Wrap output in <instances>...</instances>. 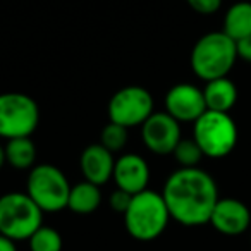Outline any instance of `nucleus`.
<instances>
[{"label": "nucleus", "mask_w": 251, "mask_h": 251, "mask_svg": "<svg viewBox=\"0 0 251 251\" xmlns=\"http://www.w3.org/2000/svg\"><path fill=\"white\" fill-rule=\"evenodd\" d=\"M162 196L171 219L186 227L210 222L219 201V189L213 177L200 167L177 169L167 177Z\"/></svg>", "instance_id": "nucleus-1"}, {"label": "nucleus", "mask_w": 251, "mask_h": 251, "mask_svg": "<svg viewBox=\"0 0 251 251\" xmlns=\"http://www.w3.org/2000/svg\"><path fill=\"white\" fill-rule=\"evenodd\" d=\"M171 213L162 193L145 189L131 200L129 208L124 213V226L129 236L141 243H148L165 232Z\"/></svg>", "instance_id": "nucleus-2"}, {"label": "nucleus", "mask_w": 251, "mask_h": 251, "mask_svg": "<svg viewBox=\"0 0 251 251\" xmlns=\"http://www.w3.org/2000/svg\"><path fill=\"white\" fill-rule=\"evenodd\" d=\"M237 59V47L224 31L203 35L191 50V69L200 79L213 81L227 77Z\"/></svg>", "instance_id": "nucleus-3"}, {"label": "nucleus", "mask_w": 251, "mask_h": 251, "mask_svg": "<svg viewBox=\"0 0 251 251\" xmlns=\"http://www.w3.org/2000/svg\"><path fill=\"white\" fill-rule=\"evenodd\" d=\"M43 226V212L28 193L12 191L0 196V234L26 241Z\"/></svg>", "instance_id": "nucleus-4"}, {"label": "nucleus", "mask_w": 251, "mask_h": 251, "mask_svg": "<svg viewBox=\"0 0 251 251\" xmlns=\"http://www.w3.org/2000/svg\"><path fill=\"white\" fill-rule=\"evenodd\" d=\"M26 193L43 213H55L67 208L71 184L59 167L52 164H36L29 171Z\"/></svg>", "instance_id": "nucleus-5"}, {"label": "nucleus", "mask_w": 251, "mask_h": 251, "mask_svg": "<svg viewBox=\"0 0 251 251\" xmlns=\"http://www.w3.org/2000/svg\"><path fill=\"white\" fill-rule=\"evenodd\" d=\"M193 140L210 158H224L236 148L237 127L229 114L206 110L193 127Z\"/></svg>", "instance_id": "nucleus-6"}, {"label": "nucleus", "mask_w": 251, "mask_h": 251, "mask_svg": "<svg viewBox=\"0 0 251 251\" xmlns=\"http://www.w3.org/2000/svg\"><path fill=\"white\" fill-rule=\"evenodd\" d=\"M40 122L38 103L29 95L9 91L0 93V138H28Z\"/></svg>", "instance_id": "nucleus-7"}, {"label": "nucleus", "mask_w": 251, "mask_h": 251, "mask_svg": "<svg viewBox=\"0 0 251 251\" xmlns=\"http://www.w3.org/2000/svg\"><path fill=\"white\" fill-rule=\"evenodd\" d=\"M108 119L124 127L143 126L153 114V97L143 86H126L112 95L108 101Z\"/></svg>", "instance_id": "nucleus-8"}, {"label": "nucleus", "mask_w": 251, "mask_h": 251, "mask_svg": "<svg viewBox=\"0 0 251 251\" xmlns=\"http://www.w3.org/2000/svg\"><path fill=\"white\" fill-rule=\"evenodd\" d=\"M141 140L155 155H172L181 141V122L167 112H153L141 126Z\"/></svg>", "instance_id": "nucleus-9"}, {"label": "nucleus", "mask_w": 251, "mask_h": 251, "mask_svg": "<svg viewBox=\"0 0 251 251\" xmlns=\"http://www.w3.org/2000/svg\"><path fill=\"white\" fill-rule=\"evenodd\" d=\"M165 108L177 122H193L195 124L206 112L203 90L189 83H179L172 86L165 95Z\"/></svg>", "instance_id": "nucleus-10"}, {"label": "nucleus", "mask_w": 251, "mask_h": 251, "mask_svg": "<svg viewBox=\"0 0 251 251\" xmlns=\"http://www.w3.org/2000/svg\"><path fill=\"white\" fill-rule=\"evenodd\" d=\"M208 224L224 236H239L251 226L250 208L236 198H219Z\"/></svg>", "instance_id": "nucleus-11"}, {"label": "nucleus", "mask_w": 251, "mask_h": 251, "mask_svg": "<svg viewBox=\"0 0 251 251\" xmlns=\"http://www.w3.org/2000/svg\"><path fill=\"white\" fill-rule=\"evenodd\" d=\"M117 189L138 195V193L148 189L150 182V167L147 160L138 153H124L122 157L115 158L114 176Z\"/></svg>", "instance_id": "nucleus-12"}, {"label": "nucleus", "mask_w": 251, "mask_h": 251, "mask_svg": "<svg viewBox=\"0 0 251 251\" xmlns=\"http://www.w3.org/2000/svg\"><path fill=\"white\" fill-rule=\"evenodd\" d=\"M115 158L103 145L93 143L83 150L79 157V169L84 176V181L91 184L103 186L114 176Z\"/></svg>", "instance_id": "nucleus-13"}, {"label": "nucleus", "mask_w": 251, "mask_h": 251, "mask_svg": "<svg viewBox=\"0 0 251 251\" xmlns=\"http://www.w3.org/2000/svg\"><path fill=\"white\" fill-rule=\"evenodd\" d=\"M203 95H205L206 110L213 112L229 114V110L237 101V88L229 77L208 81L206 86L203 88Z\"/></svg>", "instance_id": "nucleus-14"}, {"label": "nucleus", "mask_w": 251, "mask_h": 251, "mask_svg": "<svg viewBox=\"0 0 251 251\" xmlns=\"http://www.w3.org/2000/svg\"><path fill=\"white\" fill-rule=\"evenodd\" d=\"M100 205H101L100 186L91 184L88 181L77 182V184L71 186L69 201H67V208L71 212L77 213V215H90V213L97 212Z\"/></svg>", "instance_id": "nucleus-15"}, {"label": "nucleus", "mask_w": 251, "mask_h": 251, "mask_svg": "<svg viewBox=\"0 0 251 251\" xmlns=\"http://www.w3.org/2000/svg\"><path fill=\"white\" fill-rule=\"evenodd\" d=\"M222 31L234 42L251 35V2H237L230 5L224 18Z\"/></svg>", "instance_id": "nucleus-16"}, {"label": "nucleus", "mask_w": 251, "mask_h": 251, "mask_svg": "<svg viewBox=\"0 0 251 251\" xmlns=\"http://www.w3.org/2000/svg\"><path fill=\"white\" fill-rule=\"evenodd\" d=\"M5 158L7 164L18 171H31L36 165V145L31 138H14L5 145Z\"/></svg>", "instance_id": "nucleus-17"}, {"label": "nucleus", "mask_w": 251, "mask_h": 251, "mask_svg": "<svg viewBox=\"0 0 251 251\" xmlns=\"http://www.w3.org/2000/svg\"><path fill=\"white\" fill-rule=\"evenodd\" d=\"M29 251H62V236L59 230L49 226H42L28 239Z\"/></svg>", "instance_id": "nucleus-18"}, {"label": "nucleus", "mask_w": 251, "mask_h": 251, "mask_svg": "<svg viewBox=\"0 0 251 251\" xmlns=\"http://www.w3.org/2000/svg\"><path fill=\"white\" fill-rule=\"evenodd\" d=\"M174 158L177 160V164L182 169H191V167H198V164L201 162V158L205 157L201 151V148L198 147L195 140H184L181 138V141L177 143V147L172 151Z\"/></svg>", "instance_id": "nucleus-19"}, {"label": "nucleus", "mask_w": 251, "mask_h": 251, "mask_svg": "<svg viewBox=\"0 0 251 251\" xmlns=\"http://www.w3.org/2000/svg\"><path fill=\"white\" fill-rule=\"evenodd\" d=\"M100 145H103L112 153L121 151L127 145V127L115 124V122H108L103 129H101Z\"/></svg>", "instance_id": "nucleus-20"}, {"label": "nucleus", "mask_w": 251, "mask_h": 251, "mask_svg": "<svg viewBox=\"0 0 251 251\" xmlns=\"http://www.w3.org/2000/svg\"><path fill=\"white\" fill-rule=\"evenodd\" d=\"M133 196H134V195H129V193L122 191V189H115V191L110 195V206H112V210H114V212L122 213V215H124L126 210L129 208Z\"/></svg>", "instance_id": "nucleus-21"}, {"label": "nucleus", "mask_w": 251, "mask_h": 251, "mask_svg": "<svg viewBox=\"0 0 251 251\" xmlns=\"http://www.w3.org/2000/svg\"><path fill=\"white\" fill-rule=\"evenodd\" d=\"M186 2H188L193 11L205 16L217 12L220 9V5H222V0H186Z\"/></svg>", "instance_id": "nucleus-22"}, {"label": "nucleus", "mask_w": 251, "mask_h": 251, "mask_svg": "<svg viewBox=\"0 0 251 251\" xmlns=\"http://www.w3.org/2000/svg\"><path fill=\"white\" fill-rule=\"evenodd\" d=\"M236 47H237V57L251 62V35L239 40V42H236Z\"/></svg>", "instance_id": "nucleus-23"}, {"label": "nucleus", "mask_w": 251, "mask_h": 251, "mask_svg": "<svg viewBox=\"0 0 251 251\" xmlns=\"http://www.w3.org/2000/svg\"><path fill=\"white\" fill-rule=\"evenodd\" d=\"M0 251H18L16 248V241L9 239V237L0 234Z\"/></svg>", "instance_id": "nucleus-24"}, {"label": "nucleus", "mask_w": 251, "mask_h": 251, "mask_svg": "<svg viewBox=\"0 0 251 251\" xmlns=\"http://www.w3.org/2000/svg\"><path fill=\"white\" fill-rule=\"evenodd\" d=\"M5 164H7V158H5V147L0 145V169L4 167Z\"/></svg>", "instance_id": "nucleus-25"}]
</instances>
